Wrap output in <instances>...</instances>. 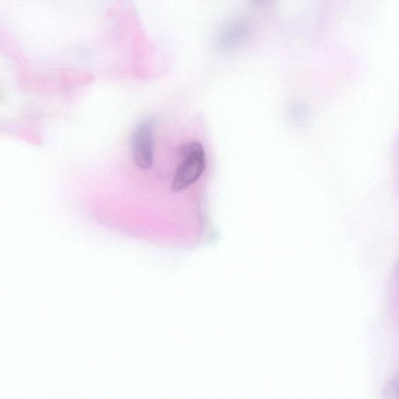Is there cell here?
<instances>
[{"mask_svg":"<svg viewBox=\"0 0 399 399\" xmlns=\"http://www.w3.org/2000/svg\"><path fill=\"white\" fill-rule=\"evenodd\" d=\"M156 122L153 118H144L135 127L131 137V149L136 166L148 171L154 158Z\"/></svg>","mask_w":399,"mask_h":399,"instance_id":"2","label":"cell"},{"mask_svg":"<svg viewBox=\"0 0 399 399\" xmlns=\"http://www.w3.org/2000/svg\"><path fill=\"white\" fill-rule=\"evenodd\" d=\"M386 394L390 398H399V378L390 382L386 388Z\"/></svg>","mask_w":399,"mask_h":399,"instance_id":"4","label":"cell"},{"mask_svg":"<svg viewBox=\"0 0 399 399\" xmlns=\"http://www.w3.org/2000/svg\"><path fill=\"white\" fill-rule=\"evenodd\" d=\"M251 24L248 19H237L223 27L216 39V46L222 52H231L244 44L250 36Z\"/></svg>","mask_w":399,"mask_h":399,"instance_id":"3","label":"cell"},{"mask_svg":"<svg viewBox=\"0 0 399 399\" xmlns=\"http://www.w3.org/2000/svg\"><path fill=\"white\" fill-rule=\"evenodd\" d=\"M182 162L178 166L171 190L174 193L181 192L196 183L205 171L206 166V152L202 144L191 141L180 150Z\"/></svg>","mask_w":399,"mask_h":399,"instance_id":"1","label":"cell"},{"mask_svg":"<svg viewBox=\"0 0 399 399\" xmlns=\"http://www.w3.org/2000/svg\"><path fill=\"white\" fill-rule=\"evenodd\" d=\"M271 0H252L253 4L257 6H262L266 5Z\"/></svg>","mask_w":399,"mask_h":399,"instance_id":"5","label":"cell"}]
</instances>
